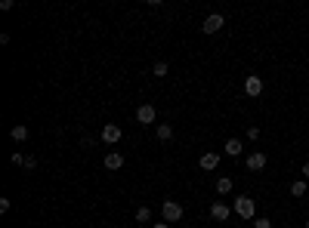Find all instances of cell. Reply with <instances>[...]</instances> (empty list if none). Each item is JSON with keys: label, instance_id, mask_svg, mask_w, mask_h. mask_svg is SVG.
Segmentation results:
<instances>
[{"label": "cell", "instance_id": "19", "mask_svg": "<svg viewBox=\"0 0 309 228\" xmlns=\"http://www.w3.org/2000/svg\"><path fill=\"white\" fill-rule=\"evenodd\" d=\"M10 160H13V164H16V167H25V157H22V154H19V151H16V154H13V157H10Z\"/></svg>", "mask_w": 309, "mask_h": 228}, {"label": "cell", "instance_id": "13", "mask_svg": "<svg viewBox=\"0 0 309 228\" xmlns=\"http://www.w3.org/2000/svg\"><path fill=\"white\" fill-rule=\"evenodd\" d=\"M223 151H226L229 157H238V154H241V142H238V139H229L226 145H223Z\"/></svg>", "mask_w": 309, "mask_h": 228}, {"label": "cell", "instance_id": "4", "mask_svg": "<svg viewBox=\"0 0 309 228\" xmlns=\"http://www.w3.org/2000/svg\"><path fill=\"white\" fill-rule=\"evenodd\" d=\"M164 222H179L182 219V207L177 204V200H164Z\"/></svg>", "mask_w": 309, "mask_h": 228}, {"label": "cell", "instance_id": "18", "mask_svg": "<svg viewBox=\"0 0 309 228\" xmlns=\"http://www.w3.org/2000/svg\"><path fill=\"white\" fill-rule=\"evenodd\" d=\"M254 228H272V222L263 216V219H254Z\"/></svg>", "mask_w": 309, "mask_h": 228}, {"label": "cell", "instance_id": "8", "mask_svg": "<svg viewBox=\"0 0 309 228\" xmlns=\"http://www.w3.org/2000/svg\"><path fill=\"white\" fill-rule=\"evenodd\" d=\"M211 216L216 219V222H226V219L232 216V207H226V204H220V200H216V204L211 207Z\"/></svg>", "mask_w": 309, "mask_h": 228}, {"label": "cell", "instance_id": "15", "mask_svg": "<svg viewBox=\"0 0 309 228\" xmlns=\"http://www.w3.org/2000/svg\"><path fill=\"white\" fill-rule=\"evenodd\" d=\"M291 194H294V198H303V194H306V179H294V182H291Z\"/></svg>", "mask_w": 309, "mask_h": 228}, {"label": "cell", "instance_id": "11", "mask_svg": "<svg viewBox=\"0 0 309 228\" xmlns=\"http://www.w3.org/2000/svg\"><path fill=\"white\" fill-rule=\"evenodd\" d=\"M10 136H13V142H25V139H28V126H25V123H16L13 130H10Z\"/></svg>", "mask_w": 309, "mask_h": 228}, {"label": "cell", "instance_id": "12", "mask_svg": "<svg viewBox=\"0 0 309 228\" xmlns=\"http://www.w3.org/2000/svg\"><path fill=\"white\" fill-rule=\"evenodd\" d=\"M155 133H158V139H161V142H170V139H173V126H170V123H158Z\"/></svg>", "mask_w": 309, "mask_h": 228}, {"label": "cell", "instance_id": "9", "mask_svg": "<svg viewBox=\"0 0 309 228\" xmlns=\"http://www.w3.org/2000/svg\"><path fill=\"white\" fill-rule=\"evenodd\" d=\"M124 167V154L121 151H108L105 154V170H121Z\"/></svg>", "mask_w": 309, "mask_h": 228}, {"label": "cell", "instance_id": "14", "mask_svg": "<svg viewBox=\"0 0 309 228\" xmlns=\"http://www.w3.org/2000/svg\"><path fill=\"white\" fill-rule=\"evenodd\" d=\"M232 191V179L229 176H220V179H216V194H229Z\"/></svg>", "mask_w": 309, "mask_h": 228}, {"label": "cell", "instance_id": "6", "mask_svg": "<svg viewBox=\"0 0 309 228\" xmlns=\"http://www.w3.org/2000/svg\"><path fill=\"white\" fill-rule=\"evenodd\" d=\"M244 92H247L250 99H257V96L263 92V80L257 77V74H247V80H244Z\"/></svg>", "mask_w": 309, "mask_h": 228}, {"label": "cell", "instance_id": "5", "mask_svg": "<svg viewBox=\"0 0 309 228\" xmlns=\"http://www.w3.org/2000/svg\"><path fill=\"white\" fill-rule=\"evenodd\" d=\"M155 117H158V111H155V105H139V108H136V121L143 123V126H148V123H155Z\"/></svg>", "mask_w": 309, "mask_h": 228}, {"label": "cell", "instance_id": "21", "mask_svg": "<svg viewBox=\"0 0 309 228\" xmlns=\"http://www.w3.org/2000/svg\"><path fill=\"white\" fill-rule=\"evenodd\" d=\"M303 179L309 182V160H306V164H303Z\"/></svg>", "mask_w": 309, "mask_h": 228}, {"label": "cell", "instance_id": "17", "mask_svg": "<svg viewBox=\"0 0 309 228\" xmlns=\"http://www.w3.org/2000/svg\"><path fill=\"white\" fill-rule=\"evenodd\" d=\"M152 74H155V77H167V62H155Z\"/></svg>", "mask_w": 309, "mask_h": 228}, {"label": "cell", "instance_id": "10", "mask_svg": "<svg viewBox=\"0 0 309 228\" xmlns=\"http://www.w3.org/2000/svg\"><path fill=\"white\" fill-rule=\"evenodd\" d=\"M263 167H266V154H263V151H254V154H250V157H247V170H254V173H260V170H263Z\"/></svg>", "mask_w": 309, "mask_h": 228}, {"label": "cell", "instance_id": "23", "mask_svg": "<svg viewBox=\"0 0 309 228\" xmlns=\"http://www.w3.org/2000/svg\"><path fill=\"white\" fill-rule=\"evenodd\" d=\"M303 228H309V219H306V222H303Z\"/></svg>", "mask_w": 309, "mask_h": 228}, {"label": "cell", "instance_id": "3", "mask_svg": "<svg viewBox=\"0 0 309 228\" xmlns=\"http://www.w3.org/2000/svg\"><path fill=\"white\" fill-rule=\"evenodd\" d=\"M223 25H226V19H223L220 13H211V15H207V19L201 22V31H204V34H216Z\"/></svg>", "mask_w": 309, "mask_h": 228}, {"label": "cell", "instance_id": "1", "mask_svg": "<svg viewBox=\"0 0 309 228\" xmlns=\"http://www.w3.org/2000/svg\"><path fill=\"white\" fill-rule=\"evenodd\" d=\"M232 210L241 216V219H254V213H257V204H254V198H235V204H232Z\"/></svg>", "mask_w": 309, "mask_h": 228}, {"label": "cell", "instance_id": "22", "mask_svg": "<svg viewBox=\"0 0 309 228\" xmlns=\"http://www.w3.org/2000/svg\"><path fill=\"white\" fill-rule=\"evenodd\" d=\"M155 228H170V222H155Z\"/></svg>", "mask_w": 309, "mask_h": 228}, {"label": "cell", "instance_id": "7", "mask_svg": "<svg viewBox=\"0 0 309 228\" xmlns=\"http://www.w3.org/2000/svg\"><path fill=\"white\" fill-rule=\"evenodd\" d=\"M198 164H201V170L213 173L216 167H220V154H216V151H207V154H201V160H198Z\"/></svg>", "mask_w": 309, "mask_h": 228}, {"label": "cell", "instance_id": "20", "mask_svg": "<svg viewBox=\"0 0 309 228\" xmlns=\"http://www.w3.org/2000/svg\"><path fill=\"white\" fill-rule=\"evenodd\" d=\"M37 167V157H25V170H34Z\"/></svg>", "mask_w": 309, "mask_h": 228}, {"label": "cell", "instance_id": "16", "mask_svg": "<svg viewBox=\"0 0 309 228\" xmlns=\"http://www.w3.org/2000/svg\"><path fill=\"white\" fill-rule=\"evenodd\" d=\"M148 219H152V210H148V207H139V210H136V222H148Z\"/></svg>", "mask_w": 309, "mask_h": 228}, {"label": "cell", "instance_id": "2", "mask_svg": "<svg viewBox=\"0 0 309 228\" xmlns=\"http://www.w3.org/2000/svg\"><path fill=\"white\" fill-rule=\"evenodd\" d=\"M121 136H124V130H121L118 123H105L102 126V142H105V145H118Z\"/></svg>", "mask_w": 309, "mask_h": 228}]
</instances>
